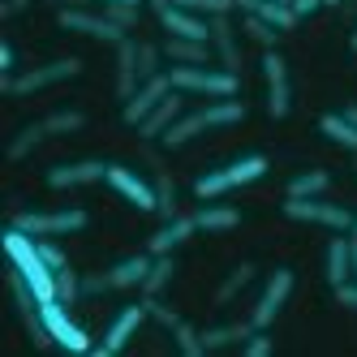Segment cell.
Wrapping results in <instances>:
<instances>
[{
  "instance_id": "3957f363",
  "label": "cell",
  "mask_w": 357,
  "mask_h": 357,
  "mask_svg": "<svg viewBox=\"0 0 357 357\" xmlns=\"http://www.w3.org/2000/svg\"><path fill=\"white\" fill-rule=\"evenodd\" d=\"M259 176H267V155H241L233 164H224V168H211V172H202L198 181H194V194L202 202H211L228 190H241V185H254Z\"/></svg>"
},
{
  "instance_id": "ffe728a7",
  "label": "cell",
  "mask_w": 357,
  "mask_h": 357,
  "mask_svg": "<svg viewBox=\"0 0 357 357\" xmlns=\"http://www.w3.org/2000/svg\"><path fill=\"white\" fill-rule=\"evenodd\" d=\"M142 86V69H138V39L125 35L116 43V95L130 99L134 91Z\"/></svg>"
},
{
  "instance_id": "9f6ffc18",
  "label": "cell",
  "mask_w": 357,
  "mask_h": 357,
  "mask_svg": "<svg viewBox=\"0 0 357 357\" xmlns=\"http://www.w3.org/2000/svg\"><path fill=\"white\" fill-rule=\"evenodd\" d=\"M327 5H340V0H327Z\"/></svg>"
},
{
  "instance_id": "44dd1931",
  "label": "cell",
  "mask_w": 357,
  "mask_h": 357,
  "mask_svg": "<svg viewBox=\"0 0 357 357\" xmlns=\"http://www.w3.org/2000/svg\"><path fill=\"white\" fill-rule=\"evenodd\" d=\"M194 233H198V220L194 215H172V220H164L160 233L146 241V250L151 254H172V250H181Z\"/></svg>"
},
{
  "instance_id": "6da1fadb",
  "label": "cell",
  "mask_w": 357,
  "mask_h": 357,
  "mask_svg": "<svg viewBox=\"0 0 357 357\" xmlns=\"http://www.w3.org/2000/svg\"><path fill=\"white\" fill-rule=\"evenodd\" d=\"M5 250H9V263H13V271H22V280H26V284L35 289V297H39V301H52V297H56V271L43 263V254H39L35 237L9 224Z\"/></svg>"
},
{
  "instance_id": "cb8c5ba5",
  "label": "cell",
  "mask_w": 357,
  "mask_h": 357,
  "mask_svg": "<svg viewBox=\"0 0 357 357\" xmlns=\"http://www.w3.org/2000/svg\"><path fill=\"white\" fill-rule=\"evenodd\" d=\"M211 52H215V47L202 43V39H176V35H168V43H164V56L172 65H211Z\"/></svg>"
},
{
  "instance_id": "83f0119b",
  "label": "cell",
  "mask_w": 357,
  "mask_h": 357,
  "mask_svg": "<svg viewBox=\"0 0 357 357\" xmlns=\"http://www.w3.org/2000/svg\"><path fill=\"white\" fill-rule=\"evenodd\" d=\"M319 130L336 142V146H344V151H357V125L344 116V112H327V116H319Z\"/></svg>"
},
{
  "instance_id": "db71d44e",
  "label": "cell",
  "mask_w": 357,
  "mask_h": 357,
  "mask_svg": "<svg viewBox=\"0 0 357 357\" xmlns=\"http://www.w3.org/2000/svg\"><path fill=\"white\" fill-rule=\"evenodd\" d=\"M353 237H357V215H353Z\"/></svg>"
},
{
  "instance_id": "30bf717a",
  "label": "cell",
  "mask_w": 357,
  "mask_h": 357,
  "mask_svg": "<svg viewBox=\"0 0 357 357\" xmlns=\"http://www.w3.org/2000/svg\"><path fill=\"white\" fill-rule=\"evenodd\" d=\"M289 293H293V271H289V267H275V271L267 275L263 297H259V305H254L250 323L259 327V331H271V323H275V314H280V310H284Z\"/></svg>"
},
{
  "instance_id": "5b68a950",
  "label": "cell",
  "mask_w": 357,
  "mask_h": 357,
  "mask_svg": "<svg viewBox=\"0 0 357 357\" xmlns=\"http://www.w3.org/2000/svg\"><path fill=\"white\" fill-rule=\"evenodd\" d=\"M82 73V61L78 56H61V61H47V65H35L26 73H5L0 78V91L5 95H35V91H47L56 82H69Z\"/></svg>"
},
{
  "instance_id": "1f68e13d",
  "label": "cell",
  "mask_w": 357,
  "mask_h": 357,
  "mask_svg": "<svg viewBox=\"0 0 357 357\" xmlns=\"http://www.w3.org/2000/svg\"><path fill=\"white\" fill-rule=\"evenodd\" d=\"M250 280H254V263H241V267H233V271H228V280H224V284L215 289V305H228L233 297H241V289L250 284Z\"/></svg>"
},
{
  "instance_id": "d6986e66",
  "label": "cell",
  "mask_w": 357,
  "mask_h": 357,
  "mask_svg": "<svg viewBox=\"0 0 357 357\" xmlns=\"http://www.w3.org/2000/svg\"><path fill=\"white\" fill-rule=\"evenodd\" d=\"M151 263H155V254H130V259H121L116 267H108L104 275H108V289L112 293H125V289H142V280H146V271H151Z\"/></svg>"
},
{
  "instance_id": "e575fe53",
  "label": "cell",
  "mask_w": 357,
  "mask_h": 357,
  "mask_svg": "<svg viewBox=\"0 0 357 357\" xmlns=\"http://www.w3.org/2000/svg\"><path fill=\"white\" fill-rule=\"evenodd\" d=\"M155 211H160L164 220L176 215V190H172V176H168L164 168L155 172Z\"/></svg>"
},
{
  "instance_id": "7c38bea8",
  "label": "cell",
  "mask_w": 357,
  "mask_h": 357,
  "mask_svg": "<svg viewBox=\"0 0 357 357\" xmlns=\"http://www.w3.org/2000/svg\"><path fill=\"white\" fill-rule=\"evenodd\" d=\"M151 319V310H146V301H134V305H125V310L108 323V336H104V344H99L95 353L99 357H112V353H121L125 344H130L134 336H138V327Z\"/></svg>"
},
{
  "instance_id": "d590c367",
  "label": "cell",
  "mask_w": 357,
  "mask_h": 357,
  "mask_svg": "<svg viewBox=\"0 0 357 357\" xmlns=\"http://www.w3.org/2000/svg\"><path fill=\"white\" fill-rule=\"evenodd\" d=\"M56 297H61L65 305H73V301L82 297V275L73 271V267H61V271H56Z\"/></svg>"
},
{
  "instance_id": "4316f807",
  "label": "cell",
  "mask_w": 357,
  "mask_h": 357,
  "mask_svg": "<svg viewBox=\"0 0 357 357\" xmlns=\"http://www.w3.org/2000/svg\"><path fill=\"white\" fill-rule=\"evenodd\" d=\"M327 185H331V172L327 168H305V172H297L293 181L284 185V198H323Z\"/></svg>"
},
{
  "instance_id": "277c9868",
  "label": "cell",
  "mask_w": 357,
  "mask_h": 357,
  "mask_svg": "<svg viewBox=\"0 0 357 357\" xmlns=\"http://www.w3.org/2000/svg\"><path fill=\"white\" fill-rule=\"evenodd\" d=\"M168 78H172V91H194V95H211V99H228V95H237L241 91V78L233 69H211V65H172L168 69Z\"/></svg>"
},
{
  "instance_id": "52a82bcc",
  "label": "cell",
  "mask_w": 357,
  "mask_h": 357,
  "mask_svg": "<svg viewBox=\"0 0 357 357\" xmlns=\"http://www.w3.org/2000/svg\"><path fill=\"white\" fill-rule=\"evenodd\" d=\"M13 228L31 237H61V233H82L86 228V211L82 207H69V211H17Z\"/></svg>"
},
{
  "instance_id": "9a60e30c",
  "label": "cell",
  "mask_w": 357,
  "mask_h": 357,
  "mask_svg": "<svg viewBox=\"0 0 357 357\" xmlns=\"http://www.w3.org/2000/svg\"><path fill=\"white\" fill-rule=\"evenodd\" d=\"M108 176V164L104 160H73V164H56L47 172V185L52 190H78V185H95Z\"/></svg>"
},
{
  "instance_id": "7a4b0ae2",
  "label": "cell",
  "mask_w": 357,
  "mask_h": 357,
  "mask_svg": "<svg viewBox=\"0 0 357 357\" xmlns=\"http://www.w3.org/2000/svg\"><path fill=\"white\" fill-rule=\"evenodd\" d=\"M241 116H245V104H241L237 95H228V99H215V104H207V108L181 112V121H176L160 142H164V146H185V142H194L198 134H207V130H220V125H237Z\"/></svg>"
},
{
  "instance_id": "ac0fdd59",
  "label": "cell",
  "mask_w": 357,
  "mask_h": 357,
  "mask_svg": "<svg viewBox=\"0 0 357 357\" xmlns=\"http://www.w3.org/2000/svg\"><path fill=\"white\" fill-rule=\"evenodd\" d=\"M211 47L224 69H241V43H237V31H233V13H215L211 17Z\"/></svg>"
},
{
  "instance_id": "bcb514c9",
  "label": "cell",
  "mask_w": 357,
  "mask_h": 357,
  "mask_svg": "<svg viewBox=\"0 0 357 357\" xmlns=\"http://www.w3.org/2000/svg\"><path fill=\"white\" fill-rule=\"evenodd\" d=\"M323 5H327V0H293V13H297V17H310V13H319Z\"/></svg>"
},
{
  "instance_id": "c3c4849f",
  "label": "cell",
  "mask_w": 357,
  "mask_h": 357,
  "mask_svg": "<svg viewBox=\"0 0 357 357\" xmlns=\"http://www.w3.org/2000/svg\"><path fill=\"white\" fill-rule=\"evenodd\" d=\"M146 5H151V9H155V13H164V9L172 5V0H146Z\"/></svg>"
},
{
  "instance_id": "f907efd6",
  "label": "cell",
  "mask_w": 357,
  "mask_h": 357,
  "mask_svg": "<svg viewBox=\"0 0 357 357\" xmlns=\"http://www.w3.org/2000/svg\"><path fill=\"white\" fill-rule=\"evenodd\" d=\"M344 116H349V121L357 125V104H349V108H344Z\"/></svg>"
},
{
  "instance_id": "7dc6e473",
  "label": "cell",
  "mask_w": 357,
  "mask_h": 357,
  "mask_svg": "<svg viewBox=\"0 0 357 357\" xmlns=\"http://www.w3.org/2000/svg\"><path fill=\"white\" fill-rule=\"evenodd\" d=\"M26 5H31V0H5V5H0V17H17Z\"/></svg>"
},
{
  "instance_id": "ee69618b",
  "label": "cell",
  "mask_w": 357,
  "mask_h": 357,
  "mask_svg": "<svg viewBox=\"0 0 357 357\" xmlns=\"http://www.w3.org/2000/svg\"><path fill=\"white\" fill-rule=\"evenodd\" d=\"M336 301H340V305H349V310H357V280H349V284H340V289H336Z\"/></svg>"
},
{
  "instance_id": "8fae6325",
  "label": "cell",
  "mask_w": 357,
  "mask_h": 357,
  "mask_svg": "<svg viewBox=\"0 0 357 357\" xmlns=\"http://www.w3.org/2000/svg\"><path fill=\"white\" fill-rule=\"evenodd\" d=\"M43 323H47V331H52V340H56L61 349H69V353H86V349H91V336H86L78 323H73L69 305H65L61 297L43 301Z\"/></svg>"
},
{
  "instance_id": "816d5d0a",
  "label": "cell",
  "mask_w": 357,
  "mask_h": 357,
  "mask_svg": "<svg viewBox=\"0 0 357 357\" xmlns=\"http://www.w3.org/2000/svg\"><path fill=\"white\" fill-rule=\"evenodd\" d=\"M104 5H142V0H104Z\"/></svg>"
},
{
  "instance_id": "2e32d148",
  "label": "cell",
  "mask_w": 357,
  "mask_h": 357,
  "mask_svg": "<svg viewBox=\"0 0 357 357\" xmlns=\"http://www.w3.org/2000/svg\"><path fill=\"white\" fill-rule=\"evenodd\" d=\"M155 17H160V26H164L168 35H176V39H202V43H211V17L190 13V9H181V5H168V9L155 13Z\"/></svg>"
},
{
  "instance_id": "f6af8a7d",
  "label": "cell",
  "mask_w": 357,
  "mask_h": 357,
  "mask_svg": "<svg viewBox=\"0 0 357 357\" xmlns=\"http://www.w3.org/2000/svg\"><path fill=\"white\" fill-rule=\"evenodd\" d=\"M17 52H13V43H0V73H17Z\"/></svg>"
},
{
  "instance_id": "8992f818",
  "label": "cell",
  "mask_w": 357,
  "mask_h": 357,
  "mask_svg": "<svg viewBox=\"0 0 357 357\" xmlns=\"http://www.w3.org/2000/svg\"><path fill=\"white\" fill-rule=\"evenodd\" d=\"M284 215L297 224H323L331 233H353V215L349 207H336V202H323V198H284Z\"/></svg>"
},
{
  "instance_id": "4fadbf2b",
  "label": "cell",
  "mask_w": 357,
  "mask_h": 357,
  "mask_svg": "<svg viewBox=\"0 0 357 357\" xmlns=\"http://www.w3.org/2000/svg\"><path fill=\"white\" fill-rule=\"evenodd\" d=\"M104 181H108L125 202H134L138 211H155V185L142 181L134 168H125V164H108V176H104Z\"/></svg>"
},
{
  "instance_id": "ab89813d",
  "label": "cell",
  "mask_w": 357,
  "mask_h": 357,
  "mask_svg": "<svg viewBox=\"0 0 357 357\" xmlns=\"http://www.w3.org/2000/svg\"><path fill=\"white\" fill-rule=\"evenodd\" d=\"M35 245H39V254H43V263L52 267V271H61V267H69V259H65V250L52 241V237H35Z\"/></svg>"
},
{
  "instance_id": "60d3db41",
  "label": "cell",
  "mask_w": 357,
  "mask_h": 357,
  "mask_svg": "<svg viewBox=\"0 0 357 357\" xmlns=\"http://www.w3.org/2000/svg\"><path fill=\"white\" fill-rule=\"evenodd\" d=\"M104 13L116 22L121 31H134L138 26V5H104Z\"/></svg>"
},
{
  "instance_id": "f5cc1de1",
  "label": "cell",
  "mask_w": 357,
  "mask_h": 357,
  "mask_svg": "<svg viewBox=\"0 0 357 357\" xmlns=\"http://www.w3.org/2000/svg\"><path fill=\"white\" fill-rule=\"evenodd\" d=\"M349 47H353V52H357V31H353V39H349Z\"/></svg>"
},
{
  "instance_id": "9c48e42d",
  "label": "cell",
  "mask_w": 357,
  "mask_h": 357,
  "mask_svg": "<svg viewBox=\"0 0 357 357\" xmlns=\"http://www.w3.org/2000/svg\"><path fill=\"white\" fill-rule=\"evenodd\" d=\"M56 26L61 31H73V35H86V39H99V43H121L130 31H121L108 13H91V9H61L56 13Z\"/></svg>"
},
{
  "instance_id": "7bdbcfd3",
  "label": "cell",
  "mask_w": 357,
  "mask_h": 357,
  "mask_svg": "<svg viewBox=\"0 0 357 357\" xmlns=\"http://www.w3.org/2000/svg\"><path fill=\"white\" fill-rule=\"evenodd\" d=\"M82 293L95 297V293H112L108 289V275H82Z\"/></svg>"
},
{
  "instance_id": "681fc988",
  "label": "cell",
  "mask_w": 357,
  "mask_h": 357,
  "mask_svg": "<svg viewBox=\"0 0 357 357\" xmlns=\"http://www.w3.org/2000/svg\"><path fill=\"white\" fill-rule=\"evenodd\" d=\"M353 237V233H349ZM353 280H357V237H353Z\"/></svg>"
},
{
  "instance_id": "74e56055",
  "label": "cell",
  "mask_w": 357,
  "mask_h": 357,
  "mask_svg": "<svg viewBox=\"0 0 357 357\" xmlns=\"http://www.w3.org/2000/svg\"><path fill=\"white\" fill-rule=\"evenodd\" d=\"M160 61H164V47H160V43H138V69H142V82H146V78H155V73H164Z\"/></svg>"
},
{
  "instance_id": "7402d4cb",
  "label": "cell",
  "mask_w": 357,
  "mask_h": 357,
  "mask_svg": "<svg viewBox=\"0 0 357 357\" xmlns=\"http://www.w3.org/2000/svg\"><path fill=\"white\" fill-rule=\"evenodd\" d=\"M327 280H331V289L353 280V237L349 233H336L327 241Z\"/></svg>"
},
{
  "instance_id": "4dcf8cb0",
  "label": "cell",
  "mask_w": 357,
  "mask_h": 357,
  "mask_svg": "<svg viewBox=\"0 0 357 357\" xmlns=\"http://www.w3.org/2000/svg\"><path fill=\"white\" fill-rule=\"evenodd\" d=\"M43 138H52V134H47V125H43V121L26 125V130H22V134L9 142V160H13V164H17V160H26V155H31V151H35Z\"/></svg>"
},
{
  "instance_id": "f1b7e54d",
  "label": "cell",
  "mask_w": 357,
  "mask_h": 357,
  "mask_svg": "<svg viewBox=\"0 0 357 357\" xmlns=\"http://www.w3.org/2000/svg\"><path fill=\"white\" fill-rule=\"evenodd\" d=\"M172 271H176V263H172V254H155V263H151V271H146V280H142V297H160L168 284H172Z\"/></svg>"
},
{
  "instance_id": "ba28073f",
  "label": "cell",
  "mask_w": 357,
  "mask_h": 357,
  "mask_svg": "<svg viewBox=\"0 0 357 357\" xmlns=\"http://www.w3.org/2000/svg\"><path fill=\"white\" fill-rule=\"evenodd\" d=\"M263 78H267V116L271 121H284L293 108V82H289V61L267 47L263 52Z\"/></svg>"
},
{
  "instance_id": "484cf974",
  "label": "cell",
  "mask_w": 357,
  "mask_h": 357,
  "mask_svg": "<svg viewBox=\"0 0 357 357\" xmlns=\"http://www.w3.org/2000/svg\"><path fill=\"white\" fill-rule=\"evenodd\" d=\"M250 331H259V327H254L250 319L245 323H224V327H207V331H202V349H233V344H245L250 340Z\"/></svg>"
},
{
  "instance_id": "5bb4252c",
  "label": "cell",
  "mask_w": 357,
  "mask_h": 357,
  "mask_svg": "<svg viewBox=\"0 0 357 357\" xmlns=\"http://www.w3.org/2000/svg\"><path fill=\"white\" fill-rule=\"evenodd\" d=\"M168 91H172L168 69H164V73H155V78H146V82H142V86H138L130 99H125V112H121V116H125V125H134V130H138V125L146 121V112L155 108V104H160V99H164Z\"/></svg>"
},
{
  "instance_id": "836d02e7",
  "label": "cell",
  "mask_w": 357,
  "mask_h": 357,
  "mask_svg": "<svg viewBox=\"0 0 357 357\" xmlns=\"http://www.w3.org/2000/svg\"><path fill=\"white\" fill-rule=\"evenodd\" d=\"M172 340H176V349H181L185 357H202V353H207V349H202V331L194 323H185V319L172 327Z\"/></svg>"
},
{
  "instance_id": "8d00e7d4",
  "label": "cell",
  "mask_w": 357,
  "mask_h": 357,
  "mask_svg": "<svg viewBox=\"0 0 357 357\" xmlns=\"http://www.w3.org/2000/svg\"><path fill=\"white\" fill-rule=\"evenodd\" d=\"M190 13H202V17H215V13H237V0H172Z\"/></svg>"
},
{
  "instance_id": "e0dca14e",
  "label": "cell",
  "mask_w": 357,
  "mask_h": 357,
  "mask_svg": "<svg viewBox=\"0 0 357 357\" xmlns=\"http://www.w3.org/2000/svg\"><path fill=\"white\" fill-rule=\"evenodd\" d=\"M181 112H185V104H181V91H168V95L160 99V104L146 112V121L138 125L142 142H155V138H164V134L172 130V125L181 121Z\"/></svg>"
},
{
  "instance_id": "f546056e",
  "label": "cell",
  "mask_w": 357,
  "mask_h": 357,
  "mask_svg": "<svg viewBox=\"0 0 357 357\" xmlns=\"http://www.w3.org/2000/svg\"><path fill=\"white\" fill-rule=\"evenodd\" d=\"M43 125H47V134H52V138H65V134H78L82 125H86V112H78V108H56V112L43 116Z\"/></svg>"
},
{
  "instance_id": "d6a6232c",
  "label": "cell",
  "mask_w": 357,
  "mask_h": 357,
  "mask_svg": "<svg viewBox=\"0 0 357 357\" xmlns=\"http://www.w3.org/2000/svg\"><path fill=\"white\" fill-rule=\"evenodd\" d=\"M241 31H245V39H254L267 52V47H275V39H280V31L271 26V22H263V17H254V13H241Z\"/></svg>"
},
{
  "instance_id": "f35d334b",
  "label": "cell",
  "mask_w": 357,
  "mask_h": 357,
  "mask_svg": "<svg viewBox=\"0 0 357 357\" xmlns=\"http://www.w3.org/2000/svg\"><path fill=\"white\" fill-rule=\"evenodd\" d=\"M142 301H146V310H151V319H155L160 327H168V331H172L176 323H181V314H176V310H172V305H164L160 297H142Z\"/></svg>"
},
{
  "instance_id": "11a10c76",
  "label": "cell",
  "mask_w": 357,
  "mask_h": 357,
  "mask_svg": "<svg viewBox=\"0 0 357 357\" xmlns=\"http://www.w3.org/2000/svg\"><path fill=\"white\" fill-rule=\"evenodd\" d=\"M353 168H357V151H353Z\"/></svg>"
},
{
  "instance_id": "b9f144b4",
  "label": "cell",
  "mask_w": 357,
  "mask_h": 357,
  "mask_svg": "<svg viewBox=\"0 0 357 357\" xmlns=\"http://www.w3.org/2000/svg\"><path fill=\"white\" fill-rule=\"evenodd\" d=\"M271 349H275V344H271L267 331H250V340L241 344V353H245V357H267Z\"/></svg>"
},
{
  "instance_id": "603a6c76",
  "label": "cell",
  "mask_w": 357,
  "mask_h": 357,
  "mask_svg": "<svg viewBox=\"0 0 357 357\" xmlns=\"http://www.w3.org/2000/svg\"><path fill=\"white\" fill-rule=\"evenodd\" d=\"M237 13H254V17L271 22L275 31H293L297 22H301L293 13V5H284V0H237Z\"/></svg>"
},
{
  "instance_id": "d4e9b609",
  "label": "cell",
  "mask_w": 357,
  "mask_h": 357,
  "mask_svg": "<svg viewBox=\"0 0 357 357\" xmlns=\"http://www.w3.org/2000/svg\"><path fill=\"white\" fill-rule=\"evenodd\" d=\"M194 220H198V233H228V228L241 224V211L228 207V202H215V198H211L202 211H194Z\"/></svg>"
}]
</instances>
